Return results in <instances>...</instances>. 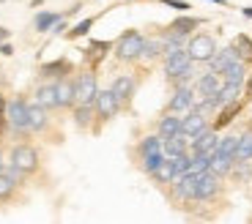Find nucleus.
I'll use <instances>...</instances> for the list:
<instances>
[{"mask_svg":"<svg viewBox=\"0 0 252 224\" xmlns=\"http://www.w3.org/2000/svg\"><path fill=\"white\" fill-rule=\"evenodd\" d=\"M244 110V101H233V104H225V107H220V110H217V118H214V129L220 131V129H225V126H230L236 120V115H239V112Z\"/></svg>","mask_w":252,"mask_h":224,"instance_id":"22","label":"nucleus"},{"mask_svg":"<svg viewBox=\"0 0 252 224\" xmlns=\"http://www.w3.org/2000/svg\"><path fill=\"white\" fill-rule=\"evenodd\" d=\"M164 55V44H162V38H145V44H143V55H140V60L143 63H154V60H159V57Z\"/></svg>","mask_w":252,"mask_h":224,"instance_id":"28","label":"nucleus"},{"mask_svg":"<svg viewBox=\"0 0 252 224\" xmlns=\"http://www.w3.org/2000/svg\"><path fill=\"white\" fill-rule=\"evenodd\" d=\"M28 123H31V134H38V131H44L47 126H50V110L33 101V104L28 107Z\"/></svg>","mask_w":252,"mask_h":224,"instance_id":"19","label":"nucleus"},{"mask_svg":"<svg viewBox=\"0 0 252 224\" xmlns=\"http://www.w3.org/2000/svg\"><path fill=\"white\" fill-rule=\"evenodd\" d=\"M236 145H239V137H233V134H227V137H220V142H217V150H214V153L233 156V159H236Z\"/></svg>","mask_w":252,"mask_h":224,"instance_id":"38","label":"nucleus"},{"mask_svg":"<svg viewBox=\"0 0 252 224\" xmlns=\"http://www.w3.org/2000/svg\"><path fill=\"white\" fill-rule=\"evenodd\" d=\"M181 123H184V115L167 110L162 118L157 120V134H159V137H173V134L181 131Z\"/></svg>","mask_w":252,"mask_h":224,"instance_id":"18","label":"nucleus"},{"mask_svg":"<svg viewBox=\"0 0 252 224\" xmlns=\"http://www.w3.org/2000/svg\"><path fill=\"white\" fill-rule=\"evenodd\" d=\"M143 44L145 36L140 30H124L118 36V41L113 44V55L121 63H137L140 55H143Z\"/></svg>","mask_w":252,"mask_h":224,"instance_id":"1","label":"nucleus"},{"mask_svg":"<svg viewBox=\"0 0 252 224\" xmlns=\"http://www.w3.org/2000/svg\"><path fill=\"white\" fill-rule=\"evenodd\" d=\"M208 3H220V6H225L227 0H208Z\"/></svg>","mask_w":252,"mask_h":224,"instance_id":"50","label":"nucleus"},{"mask_svg":"<svg viewBox=\"0 0 252 224\" xmlns=\"http://www.w3.org/2000/svg\"><path fill=\"white\" fill-rule=\"evenodd\" d=\"M222 194V178L211 169L197 172V186H195V202H214Z\"/></svg>","mask_w":252,"mask_h":224,"instance_id":"5","label":"nucleus"},{"mask_svg":"<svg viewBox=\"0 0 252 224\" xmlns=\"http://www.w3.org/2000/svg\"><path fill=\"white\" fill-rule=\"evenodd\" d=\"M0 55H3V57H11V55H14V47H11L8 41H3V44H0Z\"/></svg>","mask_w":252,"mask_h":224,"instance_id":"46","label":"nucleus"},{"mask_svg":"<svg viewBox=\"0 0 252 224\" xmlns=\"http://www.w3.org/2000/svg\"><path fill=\"white\" fill-rule=\"evenodd\" d=\"M110 87L115 90V96L121 99V104L126 107L129 101L134 99V90H137V77H134V74H118Z\"/></svg>","mask_w":252,"mask_h":224,"instance_id":"12","label":"nucleus"},{"mask_svg":"<svg viewBox=\"0 0 252 224\" xmlns=\"http://www.w3.org/2000/svg\"><path fill=\"white\" fill-rule=\"evenodd\" d=\"M241 14H244L247 19H252V6H247V8H241Z\"/></svg>","mask_w":252,"mask_h":224,"instance_id":"48","label":"nucleus"},{"mask_svg":"<svg viewBox=\"0 0 252 224\" xmlns=\"http://www.w3.org/2000/svg\"><path fill=\"white\" fill-rule=\"evenodd\" d=\"M162 3L164 6H170V8H176V11H189V8H192L187 0H162Z\"/></svg>","mask_w":252,"mask_h":224,"instance_id":"43","label":"nucleus"},{"mask_svg":"<svg viewBox=\"0 0 252 224\" xmlns=\"http://www.w3.org/2000/svg\"><path fill=\"white\" fill-rule=\"evenodd\" d=\"M195 96H197V93H195V85H176V87H173L170 101H167V110L184 115V112L192 110V104H195Z\"/></svg>","mask_w":252,"mask_h":224,"instance_id":"10","label":"nucleus"},{"mask_svg":"<svg viewBox=\"0 0 252 224\" xmlns=\"http://www.w3.org/2000/svg\"><path fill=\"white\" fill-rule=\"evenodd\" d=\"M236 162H252V129H247L236 145Z\"/></svg>","mask_w":252,"mask_h":224,"instance_id":"33","label":"nucleus"},{"mask_svg":"<svg viewBox=\"0 0 252 224\" xmlns=\"http://www.w3.org/2000/svg\"><path fill=\"white\" fill-rule=\"evenodd\" d=\"M28 101L22 99V96H17V99L8 101L6 107V123L8 129L14 131V134H19V137H25V134H31V123H28Z\"/></svg>","mask_w":252,"mask_h":224,"instance_id":"2","label":"nucleus"},{"mask_svg":"<svg viewBox=\"0 0 252 224\" xmlns=\"http://www.w3.org/2000/svg\"><path fill=\"white\" fill-rule=\"evenodd\" d=\"M236 159L233 156H222V153H211V172H217L220 178H225V175H230V169H233Z\"/></svg>","mask_w":252,"mask_h":224,"instance_id":"32","label":"nucleus"},{"mask_svg":"<svg viewBox=\"0 0 252 224\" xmlns=\"http://www.w3.org/2000/svg\"><path fill=\"white\" fill-rule=\"evenodd\" d=\"M66 30H69V25H66V19H58V22H55V25H52V30L50 33H55V36H61V33H66Z\"/></svg>","mask_w":252,"mask_h":224,"instance_id":"45","label":"nucleus"},{"mask_svg":"<svg viewBox=\"0 0 252 224\" xmlns=\"http://www.w3.org/2000/svg\"><path fill=\"white\" fill-rule=\"evenodd\" d=\"M113 50V41H88V47H85V63H88L91 69L94 66H99L101 60H104V55Z\"/></svg>","mask_w":252,"mask_h":224,"instance_id":"23","label":"nucleus"},{"mask_svg":"<svg viewBox=\"0 0 252 224\" xmlns=\"http://www.w3.org/2000/svg\"><path fill=\"white\" fill-rule=\"evenodd\" d=\"M6 38H8V30H6V28H0V44L6 41Z\"/></svg>","mask_w":252,"mask_h":224,"instance_id":"49","label":"nucleus"},{"mask_svg":"<svg viewBox=\"0 0 252 224\" xmlns=\"http://www.w3.org/2000/svg\"><path fill=\"white\" fill-rule=\"evenodd\" d=\"M211 169V153H192V169L189 172H206Z\"/></svg>","mask_w":252,"mask_h":224,"instance_id":"41","label":"nucleus"},{"mask_svg":"<svg viewBox=\"0 0 252 224\" xmlns=\"http://www.w3.org/2000/svg\"><path fill=\"white\" fill-rule=\"evenodd\" d=\"M208 118L206 115H200V112H195V110H189V112H184V123H181V131L187 134L189 140L192 137H197L200 131H206L208 129Z\"/></svg>","mask_w":252,"mask_h":224,"instance_id":"15","label":"nucleus"},{"mask_svg":"<svg viewBox=\"0 0 252 224\" xmlns=\"http://www.w3.org/2000/svg\"><path fill=\"white\" fill-rule=\"evenodd\" d=\"M241 87H244V85H233V82H222V85H220V90L214 93L217 107H225V104H233V101H239Z\"/></svg>","mask_w":252,"mask_h":224,"instance_id":"25","label":"nucleus"},{"mask_svg":"<svg viewBox=\"0 0 252 224\" xmlns=\"http://www.w3.org/2000/svg\"><path fill=\"white\" fill-rule=\"evenodd\" d=\"M233 60H241V57H239V52H236V47H233V44H227L225 50H217L214 55L208 57V69H211V71H217V74H222V71H225V69H227V66H230Z\"/></svg>","mask_w":252,"mask_h":224,"instance_id":"14","label":"nucleus"},{"mask_svg":"<svg viewBox=\"0 0 252 224\" xmlns=\"http://www.w3.org/2000/svg\"><path fill=\"white\" fill-rule=\"evenodd\" d=\"M6 107H8V99L6 96H0V134H3V129H6Z\"/></svg>","mask_w":252,"mask_h":224,"instance_id":"44","label":"nucleus"},{"mask_svg":"<svg viewBox=\"0 0 252 224\" xmlns=\"http://www.w3.org/2000/svg\"><path fill=\"white\" fill-rule=\"evenodd\" d=\"M244 93H247V99H252V74L244 80Z\"/></svg>","mask_w":252,"mask_h":224,"instance_id":"47","label":"nucleus"},{"mask_svg":"<svg viewBox=\"0 0 252 224\" xmlns=\"http://www.w3.org/2000/svg\"><path fill=\"white\" fill-rule=\"evenodd\" d=\"M162 150V137L159 134H145L143 140L137 142V153L140 156H145V153H159ZM164 153V150H162Z\"/></svg>","mask_w":252,"mask_h":224,"instance_id":"36","label":"nucleus"},{"mask_svg":"<svg viewBox=\"0 0 252 224\" xmlns=\"http://www.w3.org/2000/svg\"><path fill=\"white\" fill-rule=\"evenodd\" d=\"M74 123L77 129H91L94 126V118H96V107L94 104H74Z\"/></svg>","mask_w":252,"mask_h":224,"instance_id":"26","label":"nucleus"},{"mask_svg":"<svg viewBox=\"0 0 252 224\" xmlns=\"http://www.w3.org/2000/svg\"><path fill=\"white\" fill-rule=\"evenodd\" d=\"M217 142H220V134H217L214 126H208L206 131H200L197 137L189 140V153H214Z\"/></svg>","mask_w":252,"mask_h":224,"instance_id":"11","label":"nucleus"},{"mask_svg":"<svg viewBox=\"0 0 252 224\" xmlns=\"http://www.w3.org/2000/svg\"><path fill=\"white\" fill-rule=\"evenodd\" d=\"M33 101L47 110H58V90H55V80L52 82H41V85L33 90Z\"/></svg>","mask_w":252,"mask_h":224,"instance_id":"20","label":"nucleus"},{"mask_svg":"<svg viewBox=\"0 0 252 224\" xmlns=\"http://www.w3.org/2000/svg\"><path fill=\"white\" fill-rule=\"evenodd\" d=\"M94 107H96V118H99L101 123L113 120L115 115H118V112L124 110V104H121V99L115 96L113 87H104V90H99V96H96Z\"/></svg>","mask_w":252,"mask_h":224,"instance_id":"7","label":"nucleus"},{"mask_svg":"<svg viewBox=\"0 0 252 224\" xmlns=\"http://www.w3.org/2000/svg\"><path fill=\"white\" fill-rule=\"evenodd\" d=\"M195 186L197 172H184L170 183V199L173 202H195Z\"/></svg>","mask_w":252,"mask_h":224,"instance_id":"9","label":"nucleus"},{"mask_svg":"<svg viewBox=\"0 0 252 224\" xmlns=\"http://www.w3.org/2000/svg\"><path fill=\"white\" fill-rule=\"evenodd\" d=\"M19 186H22V183L14 181V178L6 172V169H0V202H11Z\"/></svg>","mask_w":252,"mask_h":224,"instance_id":"29","label":"nucleus"},{"mask_svg":"<svg viewBox=\"0 0 252 224\" xmlns=\"http://www.w3.org/2000/svg\"><path fill=\"white\" fill-rule=\"evenodd\" d=\"M164 159H167V156H164L162 150H159V153H145V156H140V169H143V172L151 178V175L157 172V167L164 162Z\"/></svg>","mask_w":252,"mask_h":224,"instance_id":"35","label":"nucleus"},{"mask_svg":"<svg viewBox=\"0 0 252 224\" xmlns=\"http://www.w3.org/2000/svg\"><path fill=\"white\" fill-rule=\"evenodd\" d=\"M71 71H74L71 60H66V57H58V60H52V63H41L38 77H41V80H61V77H69Z\"/></svg>","mask_w":252,"mask_h":224,"instance_id":"13","label":"nucleus"},{"mask_svg":"<svg viewBox=\"0 0 252 224\" xmlns=\"http://www.w3.org/2000/svg\"><path fill=\"white\" fill-rule=\"evenodd\" d=\"M222 82H233V85H244L247 80V63L244 60H233L230 66H227L225 71H222Z\"/></svg>","mask_w":252,"mask_h":224,"instance_id":"27","label":"nucleus"},{"mask_svg":"<svg viewBox=\"0 0 252 224\" xmlns=\"http://www.w3.org/2000/svg\"><path fill=\"white\" fill-rule=\"evenodd\" d=\"M233 47H236V52H239V57L244 63H252V41H250V36H236V41H233Z\"/></svg>","mask_w":252,"mask_h":224,"instance_id":"37","label":"nucleus"},{"mask_svg":"<svg viewBox=\"0 0 252 224\" xmlns=\"http://www.w3.org/2000/svg\"><path fill=\"white\" fill-rule=\"evenodd\" d=\"M187 52H189V57H192L195 63H208V57L217 52L214 36H208V33H197V36H192L187 41Z\"/></svg>","mask_w":252,"mask_h":224,"instance_id":"8","label":"nucleus"},{"mask_svg":"<svg viewBox=\"0 0 252 224\" xmlns=\"http://www.w3.org/2000/svg\"><path fill=\"white\" fill-rule=\"evenodd\" d=\"M61 17L63 14H58V11H38L36 19H33V28H36V33H50L52 25H55Z\"/></svg>","mask_w":252,"mask_h":224,"instance_id":"31","label":"nucleus"},{"mask_svg":"<svg viewBox=\"0 0 252 224\" xmlns=\"http://www.w3.org/2000/svg\"><path fill=\"white\" fill-rule=\"evenodd\" d=\"M55 90H58V110H71V107L77 104V99H74V80H69V77L55 80Z\"/></svg>","mask_w":252,"mask_h":224,"instance_id":"17","label":"nucleus"},{"mask_svg":"<svg viewBox=\"0 0 252 224\" xmlns=\"http://www.w3.org/2000/svg\"><path fill=\"white\" fill-rule=\"evenodd\" d=\"M162 150H164L167 159L187 153L189 150V137L184 134V131H178V134H173V137H162Z\"/></svg>","mask_w":252,"mask_h":224,"instance_id":"21","label":"nucleus"},{"mask_svg":"<svg viewBox=\"0 0 252 224\" xmlns=\"http://www.w3.org/2000/svg\"><path fill=\"white\" fill-rule=\"evenodd\" d=\"M159 38H162V44H164V52L184 50V47H187V36H184V33H176V30H170V28H167V30H164Z\"/></svg>","mask_w":252,"mask_h":224,"instance_id":"34","label":"nucleus"},{"mask_svg":"<svg viewBox=\"0 0 252 224\" xmlns=\"http://www.w3.org/2000/svg\"><path fill=\"white\" fill-rule=\"evenodd\" d=\"M200 25H203L200 17H189L187 11H181V17H176L167 28H170V30H176V33H184V36H192V30H197Z\"/></svg>","mask_w":252,"mask_h":224,"instance_id":"24","label":"nucleus"},{"mask_svg":"<svg viewBox=\"0 0 252 224\" xmlns=\"http://www.w3.org/2000/svg\"><path fill=\"white\" fill-rule=\"evenodd\" d=\"M94 22H96V17H88V19H82V22H77L74 28H71L66 36L69 38H82V36H88L91 33V28H94Z\"/></svg>","mask_w":252,"mask_h":224,"instance_id":"40","label":"nucleus"},{"mask_svg":"<svg viewBox=\"0 0 252 224\" xmlns=\"http://www.w3.org/2000/svg\"><path fill=\"white\" fill-rule=\"evenodd\" d=\"M230 175H233L236 181L247 183V181L252 178V167H250V162H236V164H233V169H230Z\"/></svg>","mask_w":252,"mask_h":224,"instance_id":"42","label":"nucleus"},{"mask_svg":"<svg viewBox=\"0 0 252 224\" xmlns=\"http://www.w3.org/2000/svg\"><path fill=\"white\" fill-rule=\"evenodd\" d=\"M220 85H222V77L217 74V71H211V69H208L206 74L195 77V93L197 96H214L217 90H220Z\"/></svg>","mask_w":252,"mask_h":224,"instance_id":"16","label":"nucleus"},{"mask_svg":"<svg viewBox=\"0 0 252 224\" xmlns=\"http://www.w3.org/2000/svg\"><path fill=\"white\" fill-rule=\"evenodd\" d=\"M99 77L94 69H85L74 77V99L77 104H94L96 96H99Z\"/></svg>","mask_w":252,"mask_h":224,"instance_id":"3","label":"nucleus"},{"mask_svg":"<svg viewBox=\"0 0 252 224\" xmlns=\"http://www.w3.org/2000/svg\"><path fill=\"white\" fill-rule=\"evenodd\" d=\"M170 162H173V169H176V178H178V175L192 169V153L187 150V153H181V156H173Z\"/></svg>","mask_w":252,"mask_h":224,"instance_id":"39","label":"nucleus"},{"mask_svg":"<svg viewBox=\"0 0 252 224\" xmlns=\"http://www.w3.org/2000/svg\"><path fill=\"white\" fill-rule=\"evenodd\" d=\"M3 167H6V164H3V153H0V169H3Z\"/></svg>","mask_w":252,"mask_h":224,"instance_id":"51","label":"nucleus"},{"mask_svg":"<svg viewBox=\"0 0 252 224\" xmlns=\"http://www.w3.org/2000/svg\"><path fill=\"white\" fill-rule=\"evenodd\" d=\"M38 150L33 148L31 142H19V145H14L11 148V153H8V164L11 167H17L19 172H25V175H31V172H36L38 169Z\"/></svg>","mask_w":252,"mask_h":224,"instance_id":"4","label":"nucleus"},{"mask_svg":"<svg viewBox=\"0 0 252 224\" xmlns=\"http://www.w3.org/2000/svg\"><path fill=\"white\" fill-rule=\"evenodd\" d=\"M151 181L159 183V186H170V183L176 181V169H173V162H170V159H164V162L159 164L157 172L151 175Z\"/></svg>","mask_w":252,"mask_h":224,"instance_id":"30","label":"nucleus"},{"mask_svg":"<svg viewBox=\"0 0 252 224\" xmlns=\"http://www.w3.org/2000/svg\"><path fill=\"white\" fill-rule=\"evenodd\" d=\"M192 63L195 60L189 57L187 47H184V50H173V52H164L162 55V71H164V77H167L170 82H176L178 77L192 66Z\"/></svg>","mask_w":252,"mask_h":224,"instance_id":"6","label":"nucleus"}]
</instances>
